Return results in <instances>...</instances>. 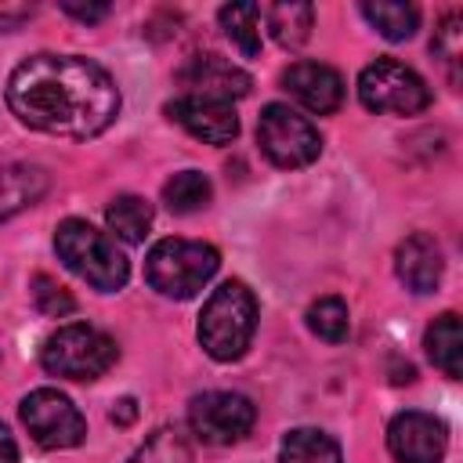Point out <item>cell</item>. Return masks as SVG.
Instances as JSON below:
<instances>
[{
	"label": "cell",
	"instance_id": "6da1fadb",
	"mask_svg": "<svg viewBox=\"0 0 463 463\" xmlns=\"http://www.w3.org/2000/svg\"><path fill=\"white\" fill-rule=\"evenodd\" d=\"M11 112L54 137H94L119 116L116 80L80 54H33L7 80Z\"/></svg>",
	"mask_w": 463,
	"mask_h": 463
},
{
	"label": "cell",
	"instance_id": "7a4b0ae2",
	"mask_svg": "<svg viewBox=\"0 0 463 463\" xmlns=\"http://www.w3.org/2000/svg\"><path fill=\"white\" fill-rule=\"evenodd\" d=\"M253 329H257V297L246 282L239 279H228L221 282L206 304H203V315H199V344L203 351L213 358V362H235L246 354L250 340H253Z\"/></svg>",
	"mask_w": 463,
	"mask_h": 463
},
{
	"label": "cell",
	"instance_id": "3957f363",
	"mask_svg": "<svg viewBox=\"0 0 463 463\" xmlns=\"http://www.w3.org/2000/svg\"><path fill=\"white\" fill-rule=\"evenodd\" d=\"M54 250L61 257V264L80 275L87 286L101 289V293H116L127 286L130 279V264L127 253L116 246V239L80 217H69L58 224L54 232Z\"/></svg>",
	"mask_w": 463,
	"mask_h": 463
},
{
	"label": "cell",
	"instance_id": "277c9868",
	"mask_svg": "<svg viewBox=\"0 0 463 463\" xmlns=\"http://www.w3.org/2000/svg\"><path fill=\"white\" fill-rule=\"evenodd\" d=\"M221 268V253L199 239H159L145 257V279L170 300L195 297Z\"/></svg>",
	"mask_w": 463,
	"mask_h": 463
},
{
	"label": "cell",
	"instance_id": "5b68a950",
	"mask_svg": "<svg viewBox=\"0 0 463 463\" xmlns=\"http://www.w3.org/2000/svg\"><path fill=\"white\" fill-rule=\"evenodd\" d=\"M116 340L87 322H69L54 329L40 347V365L61 380H98L116 362Z\"/></svg>",
	"mask_w": 463,
	"mask_h": 463
},
{
	"label": "cell",
	"instance_id": "8992f818",
	"mask_svg": "<svg viewBox=\"0 0 463 463\" xmlns=\"http://www.w3.org/2000/svg\"><path fill=\"white\" fill-rule=\"evenodd\" d=\"M358 98L369 112L383 116H416L430 105V87L416 69L398 58H376L358 76Z\"/></svg>",
	"mask_w": 463,
	"mask_h": 463
},
{
	"label": "cell",
	"instance_id": "52a82bcc",
	"mask_svg": "<svg viewBox=\"0 0 463 463\" xmlns=\"http://www.w3.org/2000/svg\"><path fill=\"white\" fill-rule=\"evenodd\" d=\"M257 145L268 156V163H275L282 170L307 166L322 152V137L311 127V119L293 112L289 105H264V112L257 119Z\"/></svg>",
	"mask_w": 463,
	"mask_h": 463
},
{
	"label": "cell",
	"instance_id": "ba28073f",
	"mask_svg": "<svg viewBox=\"0 0 463 463\" xmlns=\"http://www.w3.org/2000/svg\"><path fill=\"white\" fill-rule=\"evenodd\" d=\"M22 423L33 434L36 445L43 449H72L83 441L87 423L80 416V409L54 387H36L22 398Z\"/></svg>",
	"mask_w": 463,
	"mask_h": 463
},
{
	"label": "cell",
	"instance_id": "9c48e42d",
	"mask_svg": "<svg viewBox=\"0 0 463 463\" xmlns=\"http://www.w3.org/2000/svg\"><path fill=\"white\" fill-rule=\"evenodd\" d=\"M253 420H257L253 402L235 391H206L188 405V427L206 445H235L239 438L250 434Z\"/></svg>",
	"mask_w": 463,
	"mask_h": 463
},
{
	"label": "cell",
	"instance_id": "30bf717a",
	"mask_svg": "<svg viewBox=\"0 0 463 463\" xmlns=\"http://www.w3.org/2000/svg\"><path fill=\"white\" fill-rule=\"evenodd\" d=\"M387 449L398 463H441V456L449 449V434H445V423L438 416L409 409V412H398L391 420Z\"/></svg>",
	"mask_w": 463,
	"mask_h": 463
},
{
	"label": "cell",
	"instance_id": "8fae6325",
	"mask_svg": "<svg viewBox=\"0 0 463 463\" xmlns=\"http://www.w3.org/2000/svg\"><path fill=\"white\" fill-rule=\"evenodd\" d=\"M166 116L184 127L192 137L206 141V145H228L239 134V119L232 101H213V98H195V94H181L166 105Z\"/></svg>",
	"mask_w": 463,
	"mask_h": 463
},
{
	"label": "cell",
	"instance_id": "7c38bea8",
	"mask_svg": "<svg viewBox=\"0 0 463 463\" xmlns=\"http://www.w3.org/2000/svg\"><path fill=\"white\" fill-rule=\"evenodd\" d=\"M177 83L188 87V94L195 98H213V101H232V98H246L250 94V76L232 65L221 54H192L181 72Z\"/></svg>",
	"mask_w": 463,
	"mask_h": 463
},
{
	"label": "cell",
	"instance_id": "4fadbf2b",
	"mask_svg": "<svg viewBox=\"0 0 463 463\" xmlns=\"http://www.w3.org/2000/svg\"><path fill=\"white\" fill-rule=\"evenodd\" d=\"M282 90L315 116H329L344 101L340 72L333 65H322V61H293L282 72Z\"/></svg>",
	"mask_w": 463,
	"mask_h": 463
},
{
	"label": "cell",
	"instance_id": "5bb4252c",
	"mask_svg": "<svg viewBox=\"0 0 463 463\" xmlns=\"http://www.w3.org/2000/svg\"><path fill=\"white\" fill-rule=\"evenodd\" d=\"M394 271L412 293H434L441 282V271H445L441 246L434 242V235L412 232L409 239H402L398 253H394Z\"/></svg>",
	"mask_w": 463,
	"mask_h": 463
},
{
	"label": "cell",
	"instance_id": "9a60e30c",
	"mask_svg": "<svg viewBox=\"0 0 463 463\" xmlns=\"http://www.w3.org/2000/svg\"><path fill=\"white\" fill-rule=\"evenodd\" d=\"M423 347H427V358L434 362V369H441L449 380L463 376V329H459L456 311H445L427 326Z\"/></svg>",
	"mask_w": 463,
	"mask_h": 463
},
{
	"label": "cell",
	"instance_id": "2e32d148",
	"mask_svg": "<svg viewBox=\"0 0 463 463\" xmlns=\"http://www.w3.org/2000/svg\"><path fill=\"white\" fill-rule=\"evenodd\" d=\"M47 192V170L33 163H7L0 166V221L33 206Z\"/></svg>",
	"mask_w": 463,
	"mask_h": 463
},
{
	"label": "cell",
	"instance_id": "e0dca14e",
	"mask_svg": "<svg viewBox=\"0 0 463 463\" xmlns=\"http://www.w3.org/2000/svg\"><path fill=\"white\" fill-rule=\"evenodd\" d=\"M260 18L268 22V33L289 51L300 47L315 29V7L311 4H271V7H260Z\"/></svg>",
	"mask_w": 463,
	"mask_h": 463
},
{
	"label": "cell",
	"instance_id": "ac0fdd59",
	"mask_svg": "<svg viewBox=\"0 0 463 463\" xmlns=\"http://www.w3.org/2000/svg\"><path fill=\"white\" fill-rule=\"evenodd\" d=\"M282 463H344L340 456V445L315 430V427H297L282 438V452H279Z\"/></svg>",
	"mask_w": 463,
	"mask_h": 463
},
{
	"label": "cell",
	"instance_id": "d6986e66",
	"mask_svg": "<svg viewBox=\"0 0 463 463\" xmlns=\"http://www.w3.org/2000/svg\"><path fill=\"white\" fill-rule=\"evenodd\" d=\"M109 232L119 235L123 242H145L148 228H152V206L141 195H116L105 210Z\"/></svg>",
	"mask_w": 463,
	"mask_h": 463
},
{
	"label": "cell",
	"instance_id": "ffe728a7",
	"mask_svg": "<svg viewBox=\"0 0 463 463\" xmlns=\"http://www.w3.org/2000/svg\"><path fill=\"white\" fill-rule=\"evenodd\" d=\"M228 40L246 54V58H257L260 54V7L257 4H224L217 11Z\"/></svg>",
	"mask_w": 463,
	"mask_h": 463
},
{
	"label": "cell",
	"instance_id": "44dd1931",
	"mask_svg": "<svg viewBox=\"0 0 463 463\" xmlns=\"http://www.w3.org/2000/svg\"><path fill=\"white\" fill-rule=\"evenodd\" d=\"M127 463H195V456H192L188 438L177 427H159L134 449Z\"/></svg>",
	"mask_w": 463,
	"mask_h": 463
},
{
	"label": "cell",
	"instance_id": "7402d4cb",
	"mask_svg": "<svg viewBox=\"0 0 463 463\" xmlns=\"http://www.w3.org/2000/svg\"><path fill=\"white\" fill-rule=\"evenodd\" d=\"M365 22L387 36V40H409L420 25V11L412 4H391V0H376V4H362Z\"/></svg>",
	"mask_w": 463,
	"mask_h": 463
},
{
	"label": "cell",
	"instance_id": "603a6c76",
	"mask_svg": "<svg viewBox=\"0 0 463 463\" xmlns=\"http://www.w3.org/2000/svg\"><path fill=\"white\" fill-rule=\"evenodd\" d=\"M210 195H213V188H210L206 174H199V170H181L163 184V203L174 213H195L210 203Z\"/></svg>",
	"mask_w": 463,
	"mask_h": 463
},
{
	"label": "cell",
	"instance_id": "cb8c5ba5",
	"mask_svg": "<svg viewBox=\"0 0 463 463\" xmlns=\"http://www.w3.org/2000/svg\"><path fill=\"white\" fill-rule=\"evenodd\" d=\"M307 329H311L318 340H329V344L347 340V333H351L347 304H344L340 297H318V300L307 307Z\"/></svg>",
	"mask_w": 463,
	"mask_h": 463
},
{
	"label": "cell",
	"instance_id": "d4e9b609",
	"mask_svg": "<svg viewBox=\"0 0 463 463\" xmlns=\"http://www.w3.org/2000/svg\"><path fill=\"white\" fill-rule=\"evenodd\" d=\"M459 29H463V18H459V11H449L441 22H438V29H434V40H430V51H434V58L441 61V69H445V76H449V83L452 87H459Z\"/></svg>",
	"mask_w": 463,
	"mask_h": 463
},
{
	"label": "cell",
	"instance_id": "484cf974",
	"mask_svg": "<svg viewBox=\"0 0 463 463\" xmlns=\"http://www.w3.org/2000/svg\"><path fill=\"white\" fill-rule=\"evenodd\" d=\"M33 304H36V311L40 315H47V318H65V315H72L76 311V297L58 282V279H51V275H36L33 279Z\"/></svg>",
	"mask_w": 463,
	"mask_h": 463
},
{
	"label": "cell",
	"instance_id": "4316f807",
	"mask_svg": "<svg viewBox=\"0 0 463 463\" xmlns=\"http://www.w3.org/2000/svg\"><path fill=\"white\" fill-rule=\"evenodd\" d=\"M36 14V4H22V0H0V33L18 29L22 22H29Z\"/></svg>",
	"mask_w": 463,
	"mask_h": 463
},
{
	"label": "cell",
	"instance_id": "83f0119b",
	"mask_svg": "<svg viewBox=\"0 0 463 463\" xmlns=\"http://www.w3.org/2000/svg\"><path fill=\"white\" fill-rule=\"evenodd\" d=\"M61 11L80 18V22H101L109 14V4H76V0H61Z\"/></svg>",
	"mask_w": 463,
	"mask_h": 463
},
{
	"label": "cell",
	"instance_id": "f1b7e54d",
	"mask_svg": "<svg viewBox=\"0 0 463 463\" xmlns=\"http://www.w3.org/2000/svg\"><path fill=\"white\" fill-rule=\"evenodd\" d=\"M0 463H18V445L4 423H0Z\"/></svg>",
	"mask_w": 463,
	"mask_h": 463
},
{
	"label": "cell",
	"instance_id": "f546056e",
	"mask_svg": "<svg viewBox=\"0 0 463 463\" xmlns=\"http://www.w3.org/2000/svg\"><path fill=\"white\" fill-rule=\"evenodd\" d=\"M134 412H137V409H134V402H130V398H123V402L112 409V423H130V420H134Z\"/></svg>",
	"mask_w": 463,
	"mask_h": 463
}]
</instances>
